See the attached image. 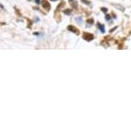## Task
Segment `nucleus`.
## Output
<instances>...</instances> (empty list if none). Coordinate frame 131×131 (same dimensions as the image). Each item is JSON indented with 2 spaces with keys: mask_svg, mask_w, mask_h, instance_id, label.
I'll return each mask as SVG.
<instances>
[{
  "mask_svg": "<svg viewBox=\"0 0 131 131\" xmlns=\"http://www.w3.org/2000/svg\"><path fill=\"white\" fill-rule=\"evenodd\" d=\"M68 29H69V30H70V32H73V33H75V34H79V32H78V30H77V28H75V27H73V26H69V27H68Z\"/></svg>",
  "mask_w": 131,
  "mask_h": 131,
  "instance_id": "1",
  "label": "nucleus"
},
{
  "mask_svg": "<svg viewBox=\"0 0 131 131\" xmlns=\"http://www.w3.org/2000/svg\"><path fill=\"white\" fill-rule=\"evenodd\" d=\"M113 6H115L116 8L117 9H119V10H122V11L124 10V8H123L122 5H119V4H113Z\"/></svg>",
  "mask_w": 131,
  "mask_h": 131,
  "instance_id": "2",
  "label": "nucleus"
},
{
  "mask_svg": "<svg viewBox=\"0 0 131 131\" xmlns=\"http://www.w3.org/2000/svg\"><path fill=\"white\" fill-rule=\"evenodd\" d=\"M43 6H44V8H46V7H47L48 8V9H50V4H49V3L47 1H43Z\"/></svg>",
  "mask_w": 131,
  "mask_h": 131,
  "instance_id": "3",
  "label": "nucleus"
},
{
  "mask_svg": "<svg viewBox=\"0 0 131 131\" xmlns=\"http://www.w3.org/2000/svg\"><path fill=\"white\" fill-rule=\"evenodd\" d=\"M81 2H82V3H84L85 4H88V5H89V4H90V2L88 1V0H81Z\"/></svg>",
  "mask_w": 131,
  "mask_h": 131,
  "instance_id": "4",
  "label": "nucleus"
},
{
  "mask_svg": "<svg viewBox=\"0 0 131 131\" xmlns=\"http://www.w3.org/2000/svg\"><path fill=\"white\" fill-rule=\"evenodd\" d=\"M64 13H65V14H70V10H65V11H64Z\"/></svg>",
  "mask_w": 131,
  "mask_h": 131,
  "instance_id": "5",
  "label": "nucleus"
},
{
  "mask_svg": "<svg viewBox=\"0 0 131 131\" xmlns=\"http://www.w3.org/2000/svg\"><path fill=\"white\" fill-rule=\"evenodd\" d=\"M101 9H102V11H104V12H106V10H107V9H106L105 8H102Z\"/></svg>",
  "mask_w": 131,
  "mask_h": 131,
  "instance_id": "6",
  "label": "nucleus"
},
{
  "mask_svg": "<svg viewBox=\"0 0 131 131\" xmlns=\"http://www.w3.org/2000/svg\"><path fill=\"white\" fill-rule=\"evenodd\" d=\"M36 2H37V4H39V0H36Z\"/></svg>",
  "mask_w": 131,
  "mask_h": 131,
  "instance_id": "7",
  "label": "nucleus"
}]
</instances>
